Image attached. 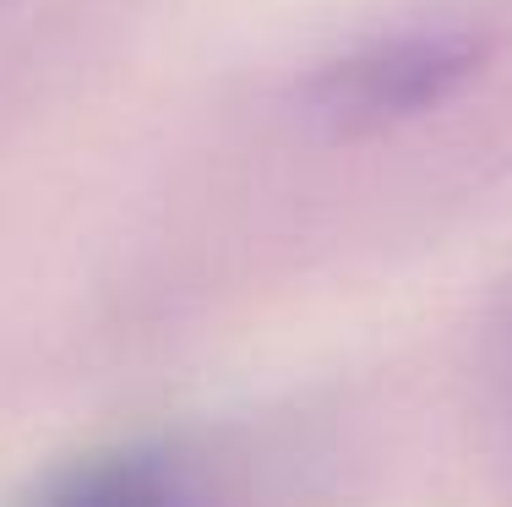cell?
Returning <instances> with one entry per match:
<instances>
[{
    "label": "cell",
    "mask_w": 512,
    "mask_h": 507,
    "mask_svg": "<svg viewBox=\"0 0 512 507\" xmlns=\"http://www.w3.org/2000/svg\"><path fill=\"white\" fill-rule=\"evenodd\" d=\"M507 50L512 33L496 11H420L316 60L300 77V115L327 137H387L458 104Z\"/></svg>",
    "instance_id": "1"
},
{
    "label": "cell",
    "mask_w": 512,
    "mask_h": 507,
    "mask_svg": "<svg viewBox=\"0 0 512 507\" xmlns=\"http://www.w3.org/2000/svg\"><path fill=\"white\" fill-rule=\"evenodd\" d=\"M17 507H273L246 453L218 442H126L50 469Z\"/></svg>",
    "instance_id": "2"
},
{
    "label": "cell",
    "mask_w": 512,
    "mask_h": 507,
    "mask_svg": "<svg viewBox=\"0 0 512 507\" xmlns=\"http://www.w3.org/2000/svg\"><path fill=\"white\" fill-rule=\"evenodd\" d=\"M507 382H512V328H507Z\"/></svg>",
    "instance_id": "3"
}]
</instances>
